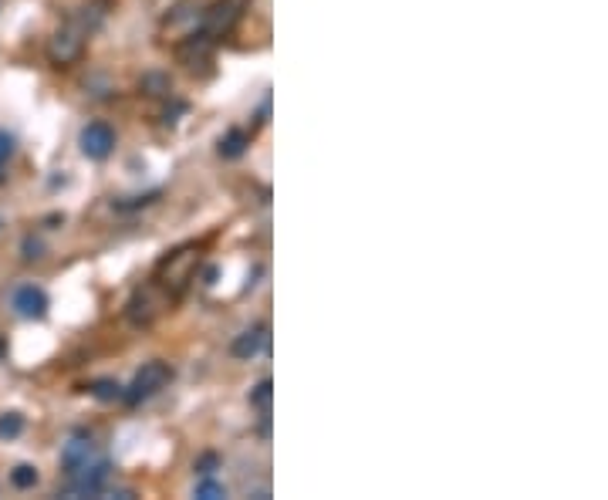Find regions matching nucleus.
Masks as SVG:
<instances>
[{"label":"nucleus","instance_id":"1a4fd4ad","mask_svg":"<svg viewBox=\"0 0 608 500\" xmlns=\"http://www.w3.org/2000/svg\"><path fill=\"white\" fill-rule=\"evenodd\" d=\"M267 348V325H254L247 328V332H240L234 342H230V355L234 359H254V355H261Z\"/></svg>","mask_w":608,"mask_h":500},{"label":"nucleus","instance_id":"dca6fc26","mask_svg":"<svg viewBox=\"0 0 608 500\" xmlns=\"http://www.w3.org/2000/svg\"><path fill=\"white\" fill-rule=\"evenodd\" d=\"M24 433V416L21 413H0V440H14Z\"/></svg>","mask_w":608,"mask_h":500},{"label":"nucleus","instance_id":"20e7f679","mask_svg":"<svg viewBox=\"0 0 608 500\" xmlns=\"http://www.w3.org/2000/svg\"><path fill=\"white\" fill-rule=\"evenodd\" d=\"M169 379H173V369H169V362L163 359H152L146 362L142 369L136 372V379H132L129 392H125V403L129 406H139L142 399H152L156 392H163L169 386Z\"/></svg>","mask_w":608,"mask_h":500},{"label":"nucleus","instance_id":"aec40b11","mask_svg":"<svg viewBox=\"0 0 608 500\" xmlns=\"http://www.w3.org/2000/svg\"><path fill=\"white\" fill-rule=\"evenodd\" d=\"M11 149H14L11 136H7V132H0V166L7 163V156H11Z\"/></svg>","mask_w":608,"mask_h":500},{"label":"nucleus","instance_id":"ddd939ff","mask_svg":"<svg viewBox=\"0 0 608 500\" xmlns=\"http://www.w3.org/2000/svg\"><path fill=\"white\" fill-rule=\"evenodd\" d=\"M247 146H250V136L244 129H230L227 136L220 139V156L223 159H240L247 153Z\"/></svg>","mask_w":608,"mask_h":500},{"label":"nucleus","instance_id":"f03ea898","mask_svg":"<svg viewBox=\"0 0 608 500\" xmlns=\"http://www.w3.org/2000/svg\"><path fill=\"white\" fill-rule=\"evenodd\" d=\"M169 305H173V294L159 281H146L142 288L132 291L129 305H125V318H129L132 328H152L169 311Z\"/></svg>","mask_w":608,"mask_h":500},{"label":"nucleus","instance_id":"9b49d317","mask_svg":"<svg viewBox=\"0 0 608 500\" xmlns=\"http://www.w3.org/2000/svg\"><path fill=\"white\" fill-rule=\"evenodd\" d=\"M109 7H112V0H85V4L78 7L71 17H75L88 34H95L105 24V17H109Z\"/></svg>","mask_w":608,"mask_h":500},{"label":"nucleus","instance_id":"39448f33","mask_svg":"<svg viewBox=\"0 0 608 500\" xmlns=\"http://www.w3.org/2000/svg\"><path fill=\"white\" fill-rule=\"evenodd\" d=\"M237 21H240L237 0H213V4H203L200 34H207L210 41H220L237 28Z\"/></svg>","mask_w":608,"mask_h":500},{"label":"nucleus","instance_id":"0eeeda50","mask_svg":"<svg viewBox=\"0 0 608 500\" xmlns=\"http://www.w3.org/2000/svg\"><path fill=\"white\" fill-rule=\"evenodd\" d=\"M213 44L217 41H210L207 34L200 31L186 34V38L176 41V61H180L186 71H203L207 65H213Z\"/></svg>","mask_w":608,"mask_h":500},{"label":"nucleus","instance_id":"f257e3e1","mask_svg":"<svg viewBox=\"0 0 608 500\" xmlns=\"http://www.w3.org/2000/svg\"><path fill=\"white\" fill-rule=\"evenodd\" d=\"M200 247L196 244H183V247H176V250H169V254L163 257V261L156 264V278L152 281H159L163 288L173 294V301H180L186 288L196 281V271H200Z\"/></svg>","mask_w":608,"mask_h":500},{"label":"nucleus","instance_id":"a211bd4d","mask_svg":"<svg viewBox=\"0 0 608 500\" xmlns=\"http://www.w3.org/2000/svg\"><path fill=\"white\" fill-rule=\"evenodd\" d=\"M196 497H203V500H217V497H227V487L217 484V480H210V473L207 477L196 484Z\"/></svg>","mask_w":608,"mask_h":500},{"label":"nucleus","instance_id":"f3484780","mask_svg":"<svg viewBox=\"0 0 608 500\" xmlns=\"http://www.w3.org/2000/svg\"><path fill=\"white\" fill-rule=\"evenodd\" d=\"M11 484L17 490H31L34 484H38V470H34L31 463H21V467L11 470Z\"/></svg>","mask_w":608,"mask_h":500},{"label":"nucleus","instance_id":"412c9836","mask_svg":"<svg viewBox=\"0 0 608 500\" xmlns=\"http://www.w3.org/2000/svg\"><path fill=\"white\" fill-rule=\"evenodd\" d=\"M213 463H217V457H213V453H210V457H203V460H200V477H207V473H213V470H210Z\"/></svg>","mask_w":608,"mask_h":500},{"label":"nucleus","instance_id":"7ed1b4c3","mask_svg":"<svg viewBox=\"0 0 608 500\" xmlns=\"http://www.w3.org/2000/svg\"><path fill=\"white\" fill-rule=\"evenodd\" d=\"M85 44H88V31L75 21V17H68V21L48 38V44H44V55H48V61L55 68H71L75 61H82Z\"/></svg>","mask_w":608,"mask_h":500},{"label":"nucleus","instance_id":"2eb2a0df","mask_svg":"<svg viewBox=\"0 0 608 500\" xmlns=\"http://www.w3.org/2000/svg\"><path fill=\"white\" fill-rule=\"evenodd\" d=\"M271 396H274L271 379H261L254 389H250V406H254V409H261V413H267V409H271Z\"/></svg>","mask_w":608,"mask_h":500},{"label":"nucleus","instance_id":"6ab92c4d","mask_svg":"<svg viewBox=\"0 0 608 500\" xmlns=\"http://www.w3.org/2000/svg\"><path fill=\"white\" fill-rule=\"evenodd\" d=\"M92 392H95L98 399H119V396H122V386H119V382L102 379V382H95Z\"/></svg>","mask_w":608,"mask_h":500},{"label":"nucleus","instance_id":"4468645a","mask_svg":"<svg viewBox=\"0 0 608 500\" xmlns=\"http://www.w3.org/2000/svg\"><path fill=\"white\" fill-rule=\"evenodd\" d=\"M139 88L152 98H163L173 92V82H169V75H163V71H149V75H142Z\"/></svg>","mask_w":608,"mask_h":500},{"label":"nucleus","instance_id":"423d86ee","mask_svg":"<svg viewBox=\"0 0 608 500\" xmlns=\"http://www.w3.org/2000/svg\"><path fill=\"white\" fill-rule=\"evenodd\" d=\"M200 17H203L200 0H180V4L163 17V38L180 41V38H186V34L200 31Z\"/></svg>","mask_w":608,"mask_h":500},{"label":"nucleus","instance_id":"6e6552de","mask_svg":"<svg viewBox=\"0 0 608 500\" xmlns=\"http://www.w3.org/2000/svg\"><path fill=\"white\" fill-rule=\"evenodd\" d=\"M78 146H82V153L88 159H109L112 149H115V132L112 125L105 122H88L82 129V136H78Z\"/></svg>","mask_w":608,"mask_h":500},{"label":"nucleus","instance_id":"f8f14e48","mask_svg":"<svg viewBox=\"0 0 608 500\" xmlns=\"http://www.w3.org/2000/svg\"><path fill=\"white\" fill-rule=\"evenodd\" d=\"M88 463H92V443H88V440L65 443V450H61V467H65L68 477H71V473H78L82 467H88Z\"/></svg>","mask_w":608,"mask_h":500},{"label":"nucleus","instance_id":"9d476101","mask_svg":"<svg viewBox=\"0 0 608 500\" xmlns=\"http://www.w3.org/2000/svg\"><path fill=\"white\" fill-rule=\"evenodd\" d=\"M14 308L21 318H44L48 315V294L34 288V284H24V288H17L14 294Z\"/></svg>","mask_w":608,"mask_h":500}]
</instances>
